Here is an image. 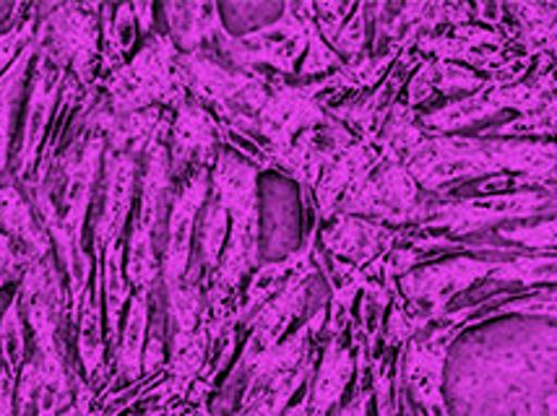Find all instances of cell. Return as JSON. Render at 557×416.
I'll return each instance as SVG.
<instances>
[{
  "label": "cell",
  "instance_id": "cell-1",
  "mask_svg": "<svg viewBox=\"0 0 557 416\" xmlns=\"http://www.w3.org/2000/svg\"><path fill=\"white\" fill-rule=\"evenodd\" d=\"M52 91H55V84H50L48 71H45V65H39L35 94H32L29 117H26L24 147H22V154H18V175H26V169L32 167L35 151L39 147V141H42V128H45V121H48V108L52 102Z\"/></svg>",
  "mask_w": 557,
  "mask_h": 416
},
{
  "label": "cell",
  "instance_id": "cell-2",
  "mask_svg": "<svg viewBox=\"0 0 557 416\" xmlns=\"http://www.w3.org/2000/svg\"><path fill=\"white\" fill-rule=\"evenodd\" d=\"M32 50H24L22 58L0 76V175L5 169V154H9V138H11V102L16 94L18 81H22L26 61H29Z\"/></svg>",
  "mask_w": 557,
  "mask_h": 416
},
{
  "label": "cell",
  "instance_id": "cell-3",
  "mask_svg": "<svg viewBox=\"0 0 557 416\" xmlns=\"http://www.w3.org/2000/svg\"><path fill=\"white\" fill-rule=\"evenodd\" d=\"M0 346H3V362L11 375L18 373L24 360V333L22 318H18V302L13 300L11 307L5 310L3 320H0Z\"/></svg>",
  "mask_w": 557,
  "mask_h": 416
},
{
  "label": "cell",
  "instance_id": "cell-4",
  "mask_svg": "<svg viewBox=\"0 0 557 416\" xmlns=\"http://www.w3.org/2000/svg\"><path fill=\"white\" fill-rule=\"evenodd\" d=\"M141 328H144V302H136L134 318H131L128 333H125L123 346V367L128 365V375L134 378L138 365V349H141Z\"/></svg>",
  "mask_w": 557,
  "mask_h": 416
},
{
  "label": "cell",
  "instance_id": "cell-5",
  "mask_svg": "<svg viewBox=\"0 0 557 416\" xmlns=\"http://www.w3.org/2000/svg\"><path fill=\"white\" fill-rule=\"evenodd\" d=\"M224 240V206H211L207 216V232H203V253L207 261L214 263Z\"/></svg>",
  "mask_w": 557,
  "mask_h": 416
},
{
  "label": "cell",
  "instance_id": "cell-6",
  "mask_svg": "<svg viewBox=\"0 0 557 416\" xmlns=\"http://www.w3.org/2000/svg\"><path fill=\"white\" fill-rule=\"evenodd\" d=\"M362 39H364L362 37V18L355 16V18H351V22H347V29L342 31L339 45H342V48H347L349 55H355V52L360 50Z\"/></svg>",
  "mask_w": 557,
  "mask_h": 416
},
{
  "label": "cell",
  "instance_id": "cell-7",
  "mask_svg": "<svg viewBox=\"0 0 557 416\" xmlns=\"http://www.w3.org/2000/svg\"><path fill=\"white\" fill-rule=\"evenodd\" d=\"M22 261L16 253L11 250V240L5 235H0V274H9V270L16 268V263Z\"/></svg>",
  "mask_w": 557,
  "mask_h": 416
},
{
  "label": "cell",
  "instance_id": "cell-8",
  "mask_svg": "<svg viewBox=\"0 0 557 416\" xmlns=\"http://www.w3.org/2000/svg\"><path fill=\"white\" fill-rule=\"evenodd\" d=\"M549 406H553V416H557V395L553 401H549Z\"/></svg>",
  "mask_w": 557,
  "mask_h": 416
}]
</instances>
